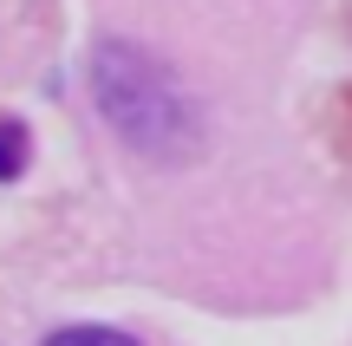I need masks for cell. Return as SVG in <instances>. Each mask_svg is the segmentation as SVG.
I'll return each mask as SVG.
<instances>
[{"label": "cell", "instance_id": "6da1fadb", "mask_svg": "<svg viewBox=\"0 0 352 346\" xmlns=\"http://www.w3.org/2000/svg\"><path fill=\"white\" fill-rule=\"evenodd\" d=\"M91 98H98L104 125L151 164H183L202 151V118L189 105V91L144 46L111 39L91 52Z\"/></svg>", "mask_w": 352, "mask_h": 346}, {"label": "cell", "instance_id": "7a4b0ae2", "mask_svg": "<svg viewBox=\"0 0 352 346\" xmlns=\"http://www.w3.org/2000/svg\"><path fill=\"white\" fill-rule=\"evenodd\" d=\"M46 346H138V340L118 334V327H59Z\"/></svg>", "mask_w": 352, "mask_h": 346}, {"label": "cell", "instance_id": "3957f363", "mask_svg": "<svg viewBox=\"0 0 352 346\" xmlns=\"http://www.w3.org/2000/svg\"><path fill=\"white\" fill-rule=\"evenodd\" d=\"M26 170V125L0 118V177H20Z\"/></svg>", "mask_w": 352, "mask_h": 346}]
</instances>
